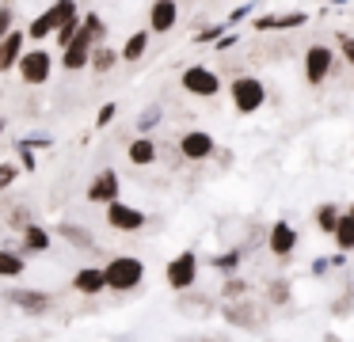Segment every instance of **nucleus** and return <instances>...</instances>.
<instances>
[{
  "instance_id": "1",
  "label": "nucleus",
  "mask_w": 354,
  "mask_h": 342,
  "mask_svg": "<svg viewBox=\"0 0 354 342\" xmlns=\"http://www.w3.org/2000/svg\"><path fill=\"white\" fill-rule=\"evenodd\" d=\"M103 274H107V289L111 293H133V289L145 281V263L138 255H111L103 263Z\"/></svg>"
},
{
  "instance_id": "2",
  "label": "nucleus",
  "mask_w": 354,
  "mask_h": 342,
  "mask_svg": "<svg viewBox=\"0 0 354 342\" xmlns=\"http://www.w3.org/2000/svg\"><path fill=\"white\" fill-rule=\"evenodd\" d=\"M229 103L236 114H255L267 106V84L252 73H240L229 80Z\"/></svg>"
},
{
  "instance_id": "3",
  "label": "nucleus",
  "mask_w": 354,
  "mask_h": 342,
  "mask_svg": "<svg viewBox=\"0 0 354 342\" xmlns=\"http://www.w3.org/2000/svg\"><path fill=\"white\" fill-rule=\"evenodd\" d=\"M335 65H339V57H335V50H331V46H324V42L308 46L305 57H301L305 84H308V88H320V84H328V76L335 73Z\"/></svg>"
},
{
  "instance_id": "4",
  "label": "nucleus",
  "mask_w": 354,
  "mask_h": 342,
  "mask_svg": "<svg viewBox=\"0 0 354 342\" xmlns=\"http://www.w3.org/2000/svg\"><path fill=\"white\" fill-rule=\"evenodd\" d=\"M198 255L194 251H179L168 266H164V281H168L171 293H191L198 285Z\"/></svg>"
},
{
  "instance_id": "5",
  "label": "nucleus",
  "mask_w": 354,
  "mask_h": 342,
  "mask_svg": "<svg viewBox=\"0 0 354 342\" xmlns=\"http://www.w3.org/2000/svg\"><path fill=\"white\" fill-rule=\"evenodd\" d=\"M176 149H179V160H183V164H206V160L217 156V141L206 129H183Z\"/></svg>"
},
{
  "instance_id": "6",
  "label": "nucleus",
  "mask_w": 354,
  "mask_h": 342,
  "mask_svg": "<svg viewBox=\"0 0 354 342\" xmlns=\"http://www.w3.org/2000/svg\"><path fill=\"white\" fill-rule=\"evenodd\" d=\"M179 88L194 99H217L221 95V73H214L209 65H191L179 76Z\"/></svg>"
},
{
  "instance_id": "7",
  "label": "nucleus",
  "mask_w": 354,
  "mask_h": 342,
  "mask_svg": "<svg viewBox=\"0 0 354 342\" xmlns=\"http://www.w3.org/2000/svg\"><path fill=\"white\" fill-rule=\"evenodd\" d=\"M95 46H100V38H95L92 30L80 27V35L62 50V68H65V73H80V68H92V53H95Z\"/></svg>"
},
{
  "instance_id": "8",
  "label": "nucleus",
  "mask_w": 354,
  "mask_h": 342,
  "mask_svg": "<svg viewBox=\"0 0 354 342\" xmlns=\"http://www.w3.org/2000/svg\"><path fill=\"white\" fill-rule=\"evenodd\" d=\"M301 236L297 228L290 225V220H274V225H267V251L278 258V263H290L293 251H297Z\"/></svg>"
},
{
  "instance_id": "9",
  "label": "nucleus",
  "mask_w": 354,
  "mask_h": 342,
  "mask_svg": "<svg viewBox=\"0 0 354 342\" xmlns=\"http://www.w3.org/2000/svg\"><path fill=\"white\" fill-rule=\"evenodd\" d=\"M50 73H54V57H50V50H27L24 57H19V76H24V84H31V88H42V84L50 80Z\"/></svg>"
},
{
  "instance_id": "10",
  "label": "nucleus",
  "mask_w": 354,
  "mask_h": 342,
  "mask_svg": "<svg viewBox=\"0 0 354 342\" xmlns=\"http://www.w3.org/2000/svg\"><path fill=\"white\" fill-rule=\"evenodd\" d=\"M118 194H122V179H118L115 167L95 171V179L88 182V190H84V198L92 205H111V202H118Z\"/></svg>"
},
{
  "instance_id": "11",
  "label": "nucleus",
  "mask_w": 354,
  "mask_h": 342,
  "mask_svg": "<svg viewBox=\"0 0 354 342\" xmlns=\"http://www.w3.org/2000/svg\"><path fill=\"white\" fill-rule=\"evenodd\" d=\"M107 225L115 228V232H141V228L149 225V217L138 209V205H130V202H111L107 205Z\"/></svg>"
},
{
  "instance_id": "12",
  "label": "nucleus",
  "mask_w": 354,
  "mask_h": 342,
  "mask_svg": "<svg viewBox=\"0 0 354 342\" xmlns=\"http://www.w3.org/2000/svg\"><path fill=\"white\" fill-rule=\"evenodd\" d=\"M179 23V0H153L149 4V30L153 35H168Z\"/></svg>"
},
{
  "instance_id": "13",
  "label": "nucleus",
  "mask_w": 354,
  "mask_h": 342,
  "mask_svg": "<svg viewBox=\"0 0 354 342\" xmlns=\"http://www.w3.org/2000/svg\"><path fill=\"white\" fill-rule=\"evenodd\" d=\"M305 23H308V12H274V15H259L252 27L259 35H267V30H301Z\"/></svg>"
},
{
  "instance_id": "14",
  "label": "nucleus",
  "mask_w": 354,
  "mask_h": 342,
  "mask_svg": "<svg viewBox=\"0 0 354 342\" xmlns=\"http://www.w3.org/2000/svg\"><path fill=\"white\" fill-rule=\"evenodd\" d=\"M221 319H225L229 327H240V331H255V327H259V319H255V304H252V296H248V301L221 304Z\"/></svg>"
},
{
  "instance_id": "15",
  "label": "nucleus",
  "mask_w": 354,
  "mask_h": 342,
  "mask_svg": "<svg viewBox=\"0 0 354 342\" xmlns=\"http://www.w3.org/2000/svg\"><path fill=\"white\" fill-rule=\"evenodd\" d=\"M73 289H77L80 296H100L103 289H107V274H103V266H80V270L73 274Z\"/></svg>"
},
{
  "instance_id": "16",
  "label": "nucleus",
  "mask_w": 354,
  "mask_h": 342,
  "mask_svg": "<svg viewBox=\"0 0 354 342\" xmlns=\"http://www.w3.org/2000/svg\"><path fill=\"white\" fill-rule=\"evenodd\" d=\"M8 301L16 304V308H24L27 316H46L50 312V293H39V289H12L8 293Z\"/></svg>"
},
{
  "instance_id": "17",
  "label": "nucleus",
  "mask_w": 354,
  "mask_h": 342,
  "mask_svg": "<svg viewBox=\"0 0 354 342\" xmlns=\"http://www.w3.org/2000/svg\"><path fill=\"white\" fill-rule=\"evenodd\" d=\"M156 156H160V149H156V141L153 137H133L130 144H126V160H130L133 167H149V164H156Z\"/></svg>"
},
{
  "instance_id": "18",
  "label": "nucleus",
  "mask_w": 354,
  "mask_h": 342,
  "mask_svg": "<svg viewBox=\"0 0 354 342\" xmlns=\"http://www.w3.org/2000/svg\"><path fill=\"white\" fill-rule=\"evenodd\" d=\"M24 30H12L8 38H0V73H8V68H19V57H24Z\"/></svg>"
},
{
  "instance_id": "19",
  "label": "nucleus",
  "mask_w": 354,
  "mask_h": 342,
  "mask_svg": "<svg viewBox=\"0 0 354 342\" xmlns=\"http://www.w3.org/2000/svg\"><path fill=\"white\" fill-rule=\"evenodd\" d=\"M343 213H346V209H343L339 202H320V205L313 209V225L320 228L324 236H335V228H339V220H343Z\"/></svg>"
},
{
  "instance_id": "20",
  "label": "nucleus",
  "mask_w": 354,
  "mask_h": 342,
  "mask_svg": "<svg viewBox=\"0 0 354 342\" xmlns=\"http://www.w3.org/2000/svg\"><path fill=\"white\" fill-rule=\"evenodd\" d=\"M293 301V281L290 278H270L267 281V304L270 308H290Z\"/></svg>"
},
{
  "instance_id": "21",
  "label": "nucleus",
  "mask_w": 354,
  "mask_h": 342,
  "mask_svg": "<svg viewBox=\"0 0 354 342\" xmlns=\"http://www.w3.org/2000/svg\"><path fill=\"white\" fill-rule=\"evenodd\" d=\"M19 236H24V255H42V251H50V232L42 225H27Z\"/></svg>"
},
{
  "instance_id": "22",
  "label": "nucleus",
  "mask_w": 354,
  "mask_h": 342,
  "mask_svg": "<svg viewBox=\"0 0 354 342\" xmlns=\"http://www.w3.org/2000/svg\"><path fill=\"white\" fill-rule=\"evenodd\" d=\"M149 42H153V30H133V35L130 38H126V46H122V61H130V65H133V61H141V57H145V50H149Z\"/></svg>"
},
{
  "instance_id": "23",
  "label": "nucleus",
  "mask_w": 354,
  "mask_h": 342,
  "mask_svg": "<svg viewBox=\"0 0 354 342\" xmlns=\"http://www.w3.org/2000/svg\"><path fill=\"white\" fill-rule=\"evenodd\" d=\"M122 61V50H115V46H107V42H100L95 46V53H92V73H111V68Z\"/></svg>"
},
{
  "instance_id": "24",
  "label": "nucleus",
  "mask_w": 354,
  "mask_h": 342,
  "mask_svg": "<svg viewBox=\"0 0 354 342\" xmlns=\"http://www.w3.org/2000/svg\"><path fill=\"white\" fill-rule=\"evenodd\" d=\"M57 236H62V240H69L73 247H80V251H92L95 247V236L88 232V228H80V225H69V220H65V225H57Z\"/></svg>"
},
{
  "instance_id": "25",
  "label": "nucleus",
  "mask_w": 354,
  "mask_h": 342,
  "mask_svg": "<svg viewBox=\"0 0 354 342\" xmlns=\"http://www.w3.org/2000/svg\"><path fill=\"white\" fill-rule=\"evenodd\" d=\"M252 296V281L240 278V274H232V278H225L221 285V304H232V301H248Z\"/></svg>"
},
{
  "instance_id": "26",
  "label": "nucleus",
  "mask_w": 354,
  "mask_h": 342,
  "mask_svg": "<svg viewBox=\"0 0 354 342\" xmlns=\"http://www.w3.org/2000/svg\"><path fill=\"white\" fill-rule=\"evenodd\" d=\"M24 270H27V255H24V251H12V247L0 251V278H19Z\"/></svg>"
},
{
  "instance_id": "27",
  "label": "nucleus",
  "mask_w": 354,
  "mask_h": 342,
  "mask_svg": "<svg viewBox=\"0 0 354 342\" xmlns=\"http://www.w3.org/2000/svg\"><path fill=\"white\" fill-rule=\"evenodd\" d=\"M240 263H244V247H232V251H225V255L209 258V266H214L217 274H225V278H232V274L240 270Z\"/></svg>"
},
{
  "instance_id": "28",
  "label": "nucleus",
  "mask_w": 354,
  "mask_h": 342,
  "mask_svg": "<svg viewBox=\"0 0 354 342\" xmlns=\"http://www.w3.org/2000/svg\"><path fill=\"white\" fill-rule=\"evenodd\" d=\"M57 30V19H54V12H42L39 19H31V27H27V38H31V42H42V38H50Z\"/></svg>"
},
{
  "instance_id": "29",
  "label": "nucleus",
  "mask_w": 354,
  "mask_h": 342,
  "mask_svg": "<svg viewBox=\"0 0 354 342\" xmlns=\"http://www.w3.org/2000/svg\"><path fill=\"white\" fill-rule=\"evenodd\" d=\"M335 247L339 251H354V217L351 213H343V220H339V228H335Z\"/></svg>"
},
{
  "instance_id": "30",
  "label": "nucleus",
  "mask_w": 354,
  "mask_h": 342,
  "mask_svg": "<svg viewBox=\"0 0 354 342\" xmlns=\"http://www.w3.org/2000/svg\"><path fill=\"white\" fill-rule=\"evenodd\" d=\"M160 118H164L160 103L145 106V111H141V118H138V133H141V137H149V129H153V126H160Z\"/></svg>"
},
{
  "instance_id": "31",
  "label": "nucleus",
  "mask_w": 354,
  "mask_h": 342,
  "mask_svg": "<svg viewBox=\"0 0 354 342\" xmlns=\"http://www.w3.org/2000/svg\"><path fill=\"white\" fill-rule=\"evenodd\" d=\"M225 35H229V27H225V19H221V23H209L206 30H198L191 42L194 46H209V42H217V38H225Z\"/></svg>"
},
{
  "instance_id": "32",
  "label": "nucleus",
  "mask_w": 354,
  "mask_h": 342,
  "mask_svg": "<svg viewBox=\"0 0 354 342\" xmlns=\"http://www.w3.org/2000/svg\"><path fill=\"white\" fill-rule=\"evenodd\" d=\"M335 50L343 53V61L354 68V35H351V30H339V35H335Z\"/></svg>"
},
{
  "instance_id": "33",
  "label": "nucleus",
  "mask_w": 354,
  "mask_h": 342,
  "mask_svg": "<svg viewBox=\"0 0 354 342\" xmlns=\"http://www.w3.org/2000/svg\"><path fill=\"white\" fill-rule=\"evenodd\" d=\"M12 23H16V8H12V0H4V4H0V38H8L12 30Z\"/></svg>"
},
{
  "instance_id": "34",
  "label": "nucleus",
  "mask_w": 354,
  "mask_h": 342,
  "mask_svg": "<svg viewBox=\"0 0 354 342\" xmlns=\"http://www.w3.org/2000/svg\"><path fill=\"white\" fill-rule=\"evenodd\" d=\"M84 30H92V35L100 38V42L107 38V23L100 19V12H84Z\"/></svg>"
},
{
  "instance_id": "35",
  "label": "nucleus",
  "mask_w": 354,
  "mask_h": 342,
  "mask_svg": "<svg viewBox=\"0 0 354 342\" xmlns=\"http://www.w3.org/2000/svg\"><path fill=\"white\" fill-rule=\"evenodd\" d=\"M252 12H255V4H236L229 15H225V27H236V23H244Z\"/></svg>"
},
{
  "instance_id": "36",
  "label": "nucleus",
  "mask_w": 354,
  "mask_h": 342,
  "mask_svg": "<svg viewBox=\"0 0 354 342\" xmlns=\"http://www.w3.org/2000/svg\"><path fill=\"white\" fill-rule=\"evenodd\" d=\"M351 308H354V293H346V296H339V301L331 304V316L343 319V316H351Z\"/></svg>"
},
{
  "instance_id": "37",
  "label": "nucleus",
  "mask_w": 354,
  "mask_h": 342,
  "mask_svg": "<svg viewBox=\"0 0 354 342\" xmlns=\"http://www.w3.org/2000/svg\"><path fill=\"white\" fill-rule=\"evenodd\" d=\"M115 114H118V103H103L100 106V114H95V126H111V122H115Z\"/></svg>"
},
{
  "instance_id": "38",
  "label": "nucleus",
  "mask_w": 354,
  "mask_h": 342,
  "mask_svg": "<svg viewBox=\"0 0 354 342\" xmlns=\"http://www.w3.org/2000/svg\"><path fill=\"white\" fill-rule=\"evenodd\" d=\"M16 149H19V160H24V171H35V167H39V160H35V149H31V144H24V141H19Z\"/></svg>"
},
{
  "instance_id": "39",
  "label": "nucleus",
  "mask_w": 354,
  "mask_h": 342,
  "mask_svg": "<svg viewBox=\"0 0 354 342\" xmlns=\"http://www.w3.org/2000/svg\"><path fill=\"white\" fill-rule=\"evenodd\" d=\"M16 175H19L16 164H0V190H8L12 182H16Z\"/></svg>"
},
{
  "instance_id": "40",
  "label": "nucleus",
  "mask_w": 354,
  "mask_h": 342,
  "mask_svg": "<svg viewBox=\"0 0 354 342\" xmlns=\"http://www.w3.org/2000/svg\"><path fill=\"white\" fill-rule=\"evenodd\" d=\"M27 225H35L31 213H27V209H16V213H12V228H16V232H24Z\"/></svg>"
},
{
  "instance_id": "41",
  "label": "nucleus",
  "mask_w": 354,
  "mask_h": 342,
  "mask_svg": "<svg viewBox=\"0 0 354 342\" xmlns=\"http://www.w3.org/2000/svg\"><path fill=\"white\" fill-rule=\"evenodd\" d=\"M236 42H240V35H236V30H229V35H225V38H217L214 46H217V53H229Z\"/></svg>"
},
{
  "instance_id": "42",
  "label": "nucleus",
  "mask_w": 354,
  "mask_h": 342,
  "mask_svg": "<svg viewBox=\"0 0 354 342\" xmlns=\"http://www.w3.org/2000/svg\"><path fill=\"white\" fill-rule=\"evenodd\" d=\"M328 270H331V258H313V266H308V274H313V278H324Z\"/></svg>"
},
{
  "instance_id": "43",
  "label": "nucleus",
  "mask_w": 354,
  "mask_h": 342,
  "mask_svg": "<svg viewBox=\"0 0 354 342\" xmlns=\"http://www.w3.org/2000/svg\"><path fill=\"white\" fill-rule=\"evenodd\" d=\"M24 144H31V149H50V137H24Z\"/></svg>"
},
{
  "instance_id": "44",
  "label": "nucleus",
  "mask_w": 354,
  "mask_h": 342,
  "mask_svg": "<svg viewBox=\"0 0 354 342\" xmlns=\"http://www.w3.org/2000/svg\"><path fill=\"white\" fill-rule=\"evenodd\" d=\"M331 266H335V270H343V266H346V251H339V255H331Z\"/></svg>"
},
{
  "instance_id": "45",
  "label": "nucleus",
  "mask_w": 354,
  "mask_h": 342,
  "mask_svg": "<svg viewBox=\"0 0 354 342\" xmlns=\"http://www.w3.org/2000/svg\"><path fill=\"white\" fill-rule=\"evenodd\" d=\"M328 4H331V8H346L351 0H328Z\"/></svg>"
},
{
  "instance_id": "46",
  "label": "nucleus",
  "mask_w": 354,
  "mask_h": 342,
  "mask_svg": "<svg viewBox=\"0 0 354 342\" xmlns=\"http://www.w3.org/2000/svg\"><path fill=\"white\" fill-rule=\"evenodd\" d=\"M346 213H351V217H354V202H351V205H346Z\"/></svg>"
},
{
  "instance_id": "47",
  "label": "nucleus",
  "mask_w": 354,
  "mask_h": 342,
  "mask_svg": "<svg viewBox=\"0 0 354 342\" xmlns=\"http://www.w3.org/2000/svg\"><path fill=\"white\" fill-rule=\"evenodd\" d=\"M4 126H8V122H4V118H0V133H4Z\"/></svg>"
},
{
  "instance_id": "48",
  "label": "nucleus",
  "mask_w": 354,
  "mask_h": 342,
  "mask_svg": "<svg viewBox=\"0 0 354 342\" xmlns=\"http://www.w3.org/2000/svg\"><path fill=\"white\" fill-rule=\"evenodd\" d=\"M335 342H339V339H335Z\"/></svg>"
}]
</instances>
